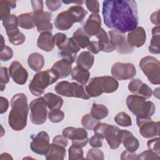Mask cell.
<instances>
[{"label":"cell","mask_w":160,"mask_h":160,"mask_svg":"<svg viewBox=\"0 0 160 160\" xmlns=\"http://www.w3.org/2000/svg\"><path fill=\"white\" fill-rule=\"evenodd\" d=\"M64 113L59 109L51 110L48 113V118L49 121L53 123H58L63 120Z\"/></svg>","instance_id":"cell-42"},{"label":"cell","mask_w":160,"mask_h":160,"mask_svg":"<svg viewBox=\"0 0 160 160\" xmlns=\"http://www.w3.org/2000/svg\"><path fill=\"white\" fill-rule=\"evenodd\" d=\"M99 121L94 119L90 113L84 114L81 119V124L84 129L88 130H92L95 126Z\"/></svg>","instance_id":"cell-41"},{"label":"cell","mask_w":160,"mask_h":160,"mask_svg":"<svg viewBox=\"0 0 160 160\" xmlns=\"http://www.w3.org/2000/svg\"><path fill=\"white\" fill-rule=\"evenodd\" d=\"M111 75L116 80H127L134 78L136 74L134 65L131 62L114 63L111 70Z\"/></svg>","instance_id":"cell-9"},{"label":"cell","mask_w":160,"mask_h":160,"mask_svg":"<svg viewBox=\"0 0 160 160\" xmlns=\"http://www.w3.org/2000/svg\"><path fill=\"white\" fill-rule=\"evenodd\" d=\"M101 26V19L98 14H92L87 19L84 26V31L89 36H96Z\"/></svg>","instance_id":"cell-20"},{"label":"cell","mask_w":160,"mask_h":160,"mask_svg":"<svg viewBox=\"0 0 160 160\" xmlns=\"http://www.w3.org/2000/svg\"><path fill=\"white\" fill-rule=\"evenodd\" d=\"M59 79V76L52 69L36 73L29 84V91L36 96L42 95L44 89L49 85L54 83Z\"/></svg>","instance_id":"cell-4"},{"label":"cell","mask_w":160,"mask_h":160,"mask_svg":"<svg viewBox=\"0 0 160 160\" xmlns=\"http://www.w3.org/2000/svg\"><path fill=\"white\" fill-rule=\"evenodd\" d=\"M66 148L52 143L45 154L47 160H63L66 156Z\"/></svg>","instance_id":"cell-26"},{"label":"cell","mask_w":160,"mask_h":160,"mask_svg":"<svg viewBox=\"0 0 160 160\" xmlns=\"http://www.w3.org/2000/svg\"><path fill=\"white\" fill-rule=\"evenodd\" d=\"M31 121L36 125L44 124L47 119V105L43 97L33 99L29 104Z\"/></svg>","instance_id":"cell-8"},{"label":"cell","mask_w":160,"mask_h":160,"mask_svg":"<svg viewBox=\"0 0 160 160\" xmlns=\"http://www.w3.org/2000/svg\"><path fill=\"white\" fill-rule=\"evenodd\" d=\"M13 56V51L12 49L7 46H4L2 48H1L0 58L2 61H8Z\"/></svg>","instance_id":"cell-45"},{"label":"cell","mask_w":160,"mask_h":160,"mask_svg":"<svg viewBox=\"0 0 160 160\" xmlns=\"http://www.w3.org/2000/svg\"><path fill=\"white\" fill-rule=\"evenodd\" d=\"M138 95H129L126 98V104L129 111L136 118H151L155 112V106L152 101Z\"/></svg>","instance_id":"cell-3"},{"label":"cell","mask_w":160,"mask_h":160,"mask_svg":"<svg viewBox=\"0 0 160 160\" xmlns=\"http://www.w3.org/2000/svg\"><path fill=\"white\" fill-rule=\"evenodd\" d=\"M54 90L58 94L65 97L78 98L83 99L90 98L82 85L76 82H69L68 81H60L55 86Z\"/></svg>","instance_id":"cell-5"},{"label":"cell","mask_w":160,"mask_h":160,"mask_svg":"<svg viewBox=\"0 0 160 160\" xmlns=\"http://www.w3.org/2000/svg\"><path fill=\"white\" fill-rule=\"evenodd\" d=\"M31 3L33 9V12L43 11V1H31Z\"/></svg>","instance_id":"cell-55"},{"label":"cell","mask_w":160,"mask_h":160,"mask_svg":"<svg viewBox=\"0 0 160 160\" xmlns=\"http://www.w3.org/2000/svg\"><path fill=\"white\" fill-rule=\"evenodd\" d=\"M54 36L51 31H46L40 34L37 41L38 47L46 52L51 51L54 47Z\"/></svg>","instance_id":"cell-24"},{"label":"cell","mask_w":160,"mask_h":160,"mask_svg":"<svg viewBox=\"0 0 160 160\" xmlns=\"http://www.w3.org/2000/svg\"><path fill=\"white\" fill-rule=\"evenodd\" d=\"M160 156L159 154L153 151L150 149L144 151L142 152L141 154L138 155V159H159Z\"/></svg>","instance_id":"cell-44"},{"label":"cell","mask_w":160,"mask_h":160,"mask_svg":"<svg viewBox=\"0 0 160 160\" xmlns=\"http://www.w3.org/2000/svg\"><path fill=\"white\" fill-rule=\"evenodd\" d=\"M108 34L110 37V41L114 44L116 50L119 54H129L133 52L134 48L128 43L126 38L123 34L112 30L109 31Z\"/></svg>","instance_id":"cell-13"},{"label":"cell","mask_w":160,"mask_h":160,"mask_svg":"<svg viewBox=\"0 0 160 160\" xmlns=\"http://www.w3.org/2000/svg\"><path fill=\"white\" fill-rule=\"evenodd\" d=\"M13 158H12V156H11V154L7 153V152H5V153H2L1 154V157H0V159L1 160H4V159H12Z\"/></svg>","instance_id":"cell-58"},{"label":"cell","mask_w":160,"mask_h":160,"mask_svg":"<svg viewBox=\"0 0 160 160\" xmlns=\"http://www.w3.org/2000/svg\"><path fill=\"white\" fill-rule=\"evenodd\" d=\"M62 135L72 141V144L83 148L89 141L88 132L84 128L67 127L62 130Z\"/></svg>","instance_id":"cell-10"},{"label":"cell","mask_w":160,"mask_h":160,"mask_svg":"<svg viewBox=\"0 0 160 160\" xmlns=\"http://www.w3.org/2000/svg\"><path fill=\"white\" fill-rule=\"evenodd\" d=\"M72 38L79 47L82 49L87 48L90 42L89 36L87 35L81 28L77 29V30L74 32Z\"/></svg>","instance_id":"cell-35"},{"label":"cell","mask_w":160,"mask_h":160,"mask_svg":"<svg viewBox=\"0 0 160 160\" xmlns=\"http://www.w3.org/2000/svg\"><path fill=\"white\" fill-rule=\"evenodd\" d=\"M67 39L66 35L64 33L58 32L54 36V41L55 45L58 46V48L61 46Z\"/></svg>","instance_id":"cell-53"},{"label":"cell","mask_w":160,"mask_h":160,"mask_svg":"<svg viewBox=\"0 0 160 160\" xmlns=\"http://www.w3.org/2000/svg\"><path fill=\"white\" fill-rule=\"evenodd\" d=\"M101 81L104 92L112 93L116 91L119 87L118 81L113 77L109 76H101Z\"/></svg>","instance_id":"cell-34"},{"label":"cell","mask_w":160,"mask_h":160,"mask_svg":"<svg viewBox=\"0 0 160 160\" xmlns=\"http://www.w3.org/2000/svg\"><path fill=\"white\" fill-rule=\"evenodd\" d=\"M86 159L92 160H103L104 159V156L102 151L94 148L89 149L87 152Z\"/></svg>","instance_id":"cell-43"},{"label":"cell","mask_w":160,"mask_h":160,"mask_svg":"<svg viewBox=\"0 0 160 160\" xmlns=\"http://www.w3.org/2000/svg\"><path fill=\"white\" fill-rule=\"evenodd\" d=\"M105 25L119 33L137 28L139 22L137 3L133 0H106L102 2Z\"/></svg>","instance_id":"cell-1"},{"label":"cell","mask_w":160,"mask_h":160,"mask_svg":"<svg viewBox=\"0 0 160 160\" xmlns=\"http://www.w3.org/2000/svg\"><path fill=\"white\" fill-rule=\"evenodd\" d=\"M147 144L149 149L153 151L158 154H159V138L158 137L149 140L147 142Z\"/></svg>","instance_id":"cell-48"},{"label":"cell","mask_w":160,"mask_h":160,"mask_svg":"<svg viewBox=\"0 0 160 160\" xmlns=\"http://www.w3.org/2000/svg\"><path fill=\"white\" fill-rule=\"evenodd\" d=\"M90 76V72L88 69L77 65L72 69L71 77L76 80L79 84L84 86L88 82Z\"/></svg>","instance_id":"cell-28"},{"label":"cell","mask_w":160,"mask_h":160,"mask_svg":"<svg viewBox=\"0 0 160 160\" xmlns=\"http://www.w3.org/2000/svg\"><path fill=\"white\" fill-rule=\"evenodd\" d=\"M88 49L89 52L93 54H98L99 51H101V47L98 41H90L89 45L88 46Z\"/></svg>","instance_id":"cell-52"},{"label":"cell","mask_w":160,"mask_h":160,"mask_svg":"<svg viewBox=\"0 0 160 160\" xmlns=\"http://www.w3.org/2000/svg\"><path fill=\"white\" fill-rule=\"evenodd\" d=\"M8 69L6 67H1V78H0V85H1V91H3L6 86L5 84L9 82V79L8 73Z\"/></svg>","instance_id":"cell-46"},{"label":"cell","mask_w":160,"mask_h":160,"mask_svg":"<svg viewBox=\"0 0 160 160\" xmlns=\"http://www.w3.org/2000/svg\"><path fill=\"white\" fill-rule=\"evenodd\" d=\"M30 144L31 151L38 154L45 155L49 146V137L46 131H41L36 136H32Z\"/></svg>","instance_id":"cell-12"},{"label":"cell","mask_w":160,"mask_h":160,"mask_svg":"<svg viewBox=\"0 0 160 160\" xmlns=\"http://www.w3.org/2000/svg\"><path fill=\"white\" fill-rule=\"evenodd\" d=\"M159 10H157L156 11L152 12L150 16V20L152 23L156 25L157 26H159Z\"/></svg>","instance_id":"cell-57"},{"label":"cell","mask_w":160,"mask_h":160,"mask_svg":"<svg viewBox=\"0 0 160 160\" xmlns=\"http://www.w3.org/2000/svg\"><path fill=\"white\" fill-rule=\"evenodd\" d=\"M51 69L58 74L59 78H65L71 73L72 63L66 59H62L54 63Z\"/></svg>","instance_id":"cell-23"},{"label":"cell","mask_w":160,"mask_h":160,"mask_svg":"<svg viewBox=\"0 0 160 160\" xmlns=\"http://www.w3.org/2000/svg\"><path fill=\"white\" fill-rule=\"evenodd\" d=\"M58 49L60 50V55L63 59H66L72 63L75 61L77 53L79 51L81 48L76 44L73 38H67L66 40L58 47Z\"/></svg>","instance_id":"cell-14"},{"label":"cell","mask_w":160,"mask_h":160,"mask_svg":"<svg viewBox=\"0 0 160 160\" xmlns=\"http://www.w3.org/2000/svg\"><path fill=\"white\" fill-rule=\"evenodd\" d=\"M141 135L145 138H151L159 135V122H154L151 118H136Z\"/></svg>","instance_id":"cell-11"},{"label":"cell","mask_w":160,"mask_h":160,"mask_svg":"<svg viewBox=\"0 0 160 160\" xmlns=\"http://www.w3.org/2000/svg\"><path fill=\"white\" fill-rule=\"evenodd\" d=\"M94 62V57L89 51H82L76 59V64L87 69L92 68Z\"/></svg>","instance_id":"cell-32"},{"label":"cell","mask_w":160,"mask_h":160,"mask_svg":"<svg viewBox=\"0 0 160 160\" xmlns=\"http://www.w3.org/2000/svg\"><path fill=\"white\" fill-rule=\"evenodd\" d=\"M121 159H138V155L134 152H130L129 151H124L121 154Z\"/></svg>","instance_id":"cell-54"},{"label":"cell","mask_w":160,"mask_h":160,"mask_svg":"<svg viewBox=\"0 0 160 160\" xmlns=\"http://www.w3.org/2000/svg\"><path fill=\"white\" fill-rule=\"evenodd\" d=\"M11 110L8 116L9 126L16 131L24 129L27 125L29 112L28 99L24 93H18L11 100Z\"/></svg>","instance_id":"cell-2"},{"label":"cell","mask_w":160,"mask_h":160,"mask_svg":"<svg viewBox=\"0 0 160 160\" xmlns=\"http://www.w3.org/2000/svg\"><path fill=\"white\" fill-rule=\"evenodd\" d=\"M28 64L29 68L35 72H39L44 65V58L39 52H33L29 55Z\"/></svg>","instance_id":"cell-29"},{"label":"cell","mask_w":160,"mask_h":160,"mask_svg":"<svg viewBox=\"0 0 160 160\" xmlns=\"http://www.w3.org/2000/svg\"><path fill=\"white\" fill-rule=\"evenodd\" d=\"M96 36L98 39V42L101 45V51L105 52H111L116 49L114 44L110 41L107 32L105 31V30H104L103 28H101L100 29Z\"/></svg>","instance_id":"cell-27"},{"label":"cell","mask_w":160,"mask_h":160,"mask_svg":"<svg viewBox=\"0 0 160 160\" xmlns=\"http://www.w3.org/2000/svg\"><path fill=\"white\" fill-rule=\"evenodd\" d=\"M128 89L131 93L146 99L150 98L152 94L151 88L139 79L131 80L128 84Z\"/></svg>","instance_id":"cell-17"},{"label":"cell","mask_w":160,"mask_h":160,"mask_svg":"<svg viewBox=\"0 0 160 160\" xmlns=\"http://www.w3.org/2000/svg\"><path fill=\"white\" fill-rule=\"evenodd\" d=\"M68 11L72 14L74 22H80L83 21L88 12L80 5L71 6Z\"/></svg>","instance_id":"cell-38"},{"label":"cell","mask_w":160,"mask_h":160,"mask_svg":"<svg viewBox=\"0 0 160 160\" xmlns=\"http://www.w3.org/2000/svg\"><path fill=\"white\" fill-rule=\"evenodd\" d=\"M69 160H81L84 159L83 150L81 147L72 144L68 149Z\"/></svg>","instance_id":"cell-39"},{"label":"cell","mask_w":160,"mask_h":160,"mask_svg":"<svg viewBox=\"0 0 160 160\" xmlns=\"http://www.w3.org/2000/svg\"><path fill=\"white\" fill-rule=\"evenodd\" d=\"M9 107V102L8 100L2 97L1 96L0 99V114H3L5 112L7 111Z\"/></svg>","instance_id":"cell-56"},{"label":"cell","mask_w":160,"mask_h":160,"mask_svg":"<svg viewBox=\"0 0 160 160\" xmlns=\"http://www.w3.org/2000/svg\"><path fill=\"white\" fill-rule=\"evenodd\" d=\"M19 26L23 29H30L36 26L33 12H26L19 14L18 16Z\"/></svg>","instance_id":"cell-33"},{"label":"cell","mask_w":160,"mask_h":160,"mask_svg":"<svg viewBox=\"0 0 160 160\" xmlns=\"http://www.w3.org/2000/svg\"><path fill=\"white\" fill-rule=\"evenodd\" d=\"M55 27L61 31H66L70 29L74 23L72 14L68 11H62L58 14L54 21Z\"/></svg>","instance_id":"cell-21"},{"label":"cell","mask_w":160,"mask_h":160,"mask_svg":"<svg viewBox=\"0 0 160 160\" xmlns=\"http://www.w3.org/2000/svg\"><path fill=\"white\" fill-rule=\"evenodd\" d=\"M88 10L92 14H98L99 12V3L97 0H87L85 1Z\"/></svg>","instance_id":"cell-47"},{"label":"cell","mask_w":160,"mask_h":160,"mask_svg":"<svg viewBox=\"0 0 160 160\" xmlns=\"http://www.w3.org/2000/svg\"><path fill=\"white\" fill-rule=\"evenodd\" d=\"M115 122L122 127H129L132 125L131 117L124 112L118 113L114 117Z\"/></svg>","instance_id":"cell-40"},{"label":"cell","mask_w":160,"mask_h":160,"mask_svg":"<svg viewBox=\"0 0 160 160\" xmlns=\"http://www.w3.org/2000/svg\"><path fill=\"white\" fill-rule=\"evenodd\" d=\"M120 131L118 127L109 124L107 126L104 131V138L106 139L109 146L112 149L118 148L121 143L120 138Z\"/></svg>","instance_id":"cell-18"},{"label":"cell","mask_w":160,"mask_h":160,"mask_svg":"<svg viewBox=\"0 0 160 160\" xmlns=\"http://www.w3.org/2000/svg\"><path fill=\"white\" fill-rule=\"evenodd\" d=\"M45 2L49 10H50L51 11H56L61 8L62 1H59V0H56V1L47 0Z\"/></svg>","instance_id":"cell-50"},{"label":"cell","mask_w":160,"mask_h":160,"mask_svg":"<svg viewBox=\"0 0 160 160\" xmlns=\"http://www.w3.org/2000/svg\"><path fill=\"white\" fill-rule=\"evenodd\" d=\"M102 138L94 134V135L89 139V142L90 146L93 148H101L102 146Z\"/></svg>","instance_id":"cell-49"},{"label":"cell","mask_w":160,"mask_h":160,"mask_svg":"<svg viewBox=\"0 0 160 160\" xmlns=\"http://www.w3.org/2000/svg\"><path fill=\"white\" fill-rule=\"evenodd\" d=\"M139 68L152 84H159V61L152 56L142 58L139 61Z\"/></svg>","instance_id":"cell-6"},{"label":"cell","mask_w":160,"mask_h":160,"mask_svg":"<svg viewBox=\"0 0 160 160\" xmlns=\"http://www.w3.org/2000/svg\"><path fill=\"white\" fill-rule=\"evenodd\" d=\"M86 92L90 97L95 98L101 96L104 92L101 77L91 78L86 86Z\"/></svg>","instance_id":"cell-25"},{"label":"cell","mask_w":160,"mask_h":160,"mask_svg":"<svg viewBox=\"0 0 160 160\" xmlns=\"http://www.w3.org/2000/svg\"><path fill=\"white\" fill-rule=\"evenodd\" d=\"M52 143L66 148L68 145V141L63 135H58L53 138Z\"/></svg>","instance_id":"cell-51"},{"label":"cell","mask_w":160,"mask_h":160,"mask_svg":"<svg viewBox=\"0 0 160 160\" xmlns=\"http://www.w3.org/2000/svg\"><path fill=\"white\" fill-rule=\"evenodd\" d=\"M8 71L9 76L15 83L23 85L26 82L28 72L19 61H12L9 67Z\"/></svg>","instance_id":"cell-15"},{"label":"cell","mask_w":160,"mask_h":160,"mask_svg":"<svg viewBox=\"0 0 160 160\" xmlns=\"http://www.w3.org/2000/svg\"><path fill=\"white\" fill-rule=\"evenodd\" d=\"M160 27L155 26L152 29V38L148 49L153 54H159L160 52Z\"/></svg>","instance_id":"cell-31"},{"label":"cell","mask_w":160,"mask_h":160,"mask_svg":"<svg viewBox=\"0 0 160 160\" xmlns=\"http://www.w3.org/2000/svg\"><path fill=\"white\" fill-rule=\"evenodd\" d=\"M120 138L121 142L123 144L127 151L130 152H135L139 147L138 139L135 138L129 131L121 129Z\"/></svg>","instance_id":"cell-22"},{"label":"cell","mask_w":160,"mask_h":160,"mask_svg":"<svg viewBox=\"0 0 160 160\" xmlns=\"http://www.w3.org/2000/svg\"><path fill=\"white\" fill-rule=\"evenodd\" d=\"M16 6V1H0V19L3 21L10 16L11 9Z\"/></svg>","instance_id":"cell-36"},{"label":"cell","mask_w":160,"mask_h":160,"mask_svg":"<svg viewBox=\"0 0 160 160\" xmlns=\"http://www.w3.org/2000/svg\"><path fill=\"white\" fill-rule=\"evenodd\" d=\"M2 25L6 29L9 41L11 44L19 46L24 42L25 36L18 29V17L14 14L10 15L9 18L2 21Z\"/></svg>","instance_id":"cell-7"},{"label":"cell","mask_w":160,"mask_h":160,"mask_svg":"<svg viewBox=\"0 0 160 160\" xmlns=\"http://www.w3.org/2000/svg\"><path fill=\"white\" fill-rule=\"evenodd\" d=\"M109 111L107 107L101 104L94 103L91 109V115L96 119L99 121L108 116Z\"/></svg>","instance_id":"cell-37"},{"label":"cell","mask_w":160,"mask_h":160,"mask_svg":"<svg viewBox=\"0 0 160 160\" xmlns=\"http://www.w3.org/2000/svg\"><path fill=\"white\" fill-rule=\"evenodd\" d=\"M44 99L46 103L47 107L50 110L60 109L63 104V99L59 96L52 92H48L44 95Z\"/></svg>","instance_id":"cell-30"},{"label":"cell","mask_w":160,"mask_h":160,"mask_svg":"<svg viewBox=\"0 0 160 160\" xmlns=\"http://www.w3.org/2000/svg\"><path fill=\"white\" fill-rule=\"evenodd\" d=\"M34 18L35 24L39 32L51 31L52 30V24L51 22L52 14L47 11L32 12Z\"/></svg>","instance_id":"cell-16"},{"label":"cell","mask_w":160,"mask_h":160,"mask_svg":"<svg viewBox=\"0 0 160 160\" xmlns=\"http://www.w3.org/2000/svg\"><path fill=\"white\" fill-rule=\"evenodd\" d=\"M146 41V34L144 29L139 26L129 31L127 36L128 43L132 48H140Z\"/></svg>","instance_id":"cell-19"}]
</instances>
